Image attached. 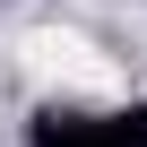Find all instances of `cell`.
<instances>
[{"label": "cell", "mask_w": 147, "mask_h": 147, "mask_svg": "<svg viewBox=\"0 0 147 147\" xmlns=\"http://www.w3.org/2000/svg\"><path fill=\"white\" fill-rule=\"evenodd\" d=\"M18 52H26L35 78H61V87H78V95H113V87H121V69H113L87 35H69V26H35Z\"/></svg>", "instance_id": "obj_1"}]
</instances>
